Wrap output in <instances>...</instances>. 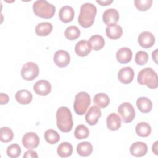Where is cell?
Listing matches in <instances>:
<instances>
[{
    "label": "cell",
    "instance_id": "cell-22",
    "mask_svg": "<svg viewBox=\"0 0 158 158\" xmlns=\"http://www.w3.org/2000/svg\"><path fill=\"white\" fill-rule=\"evenodd\" d=\"M136 106L143 113L149 112L152 107L151 101L146 97H139L136 100Z\"/></svg>",
    "mask_w": 158,
    "mask_h": 158
},
{
    "label": "cell",
    "instance_id": "cell-32",
    "mask_svg": "<svg viewBox=\"0 0 158 158\" xmlns=\"http://www.w3.org/2000/svg\"><path fill=\"white\" fill-rule=\"evenodd\" d=\"M14 138L12 130L7 127H3L0 130V140L3 143H8L11 141Z\"/></svg>",
    "mask_w": 158,
    "mask_h": 158
},
{
    "label": "cell",
    "instance_id": "cell-25",
    "mask_svg": "<svg viewBox=\"0 0 158 158\" xmlns=\"http://www.w3.org/2000/svg\"><path fill=\"white\" fill-rule=\"evenodd\" d=\"M93 149L92 144L88 141L81 142L77 146V153L82 157H87L91 155Z\"/></svg>",
    "mask_w": 158,
    "mask_h": 158
},
{
    "label": "cell",
    "instance_id": "cell-10",
    "mask_svg": "<svg viewBox=\"0 0 158 158\" xmlns=\"http://www.w3.org/2000/svg\"><path fill=\"white\" fill-rule=\"evenodd\" d=\"M51 85L46 80L37 81L33 85L34 91L40 96H46L51 91Z\"/></svg>",
    "mask_w": 158,
    "mask_h": 158
},
{
    "label": "cell",
    "instance_id": "cell-12",
    "mask_svg": "<svg viewBox=\"0 0 158 158\" xmlns=\"http://www.w3.org/2000/svg\"><path fill=\"white\" fill-rule=\"evenodd\" d=\"M134 75L135 73L131 67H125L120 69L118 72L117 77L121 83L123 84H129L133 81Z\"/></svg>",
    "mask_w": 158,
    "mask_h": 158
},
{
    "label": "cell",
    "instance_id": "cell-3",
    "mask_svg": "<svg viewBox=\"0 0 158 158\" xmlns=\"http://www.w3.org/2000/svg\"><path fill=\"white\" fill-rule=\"evenodd\" d=\"M137 81L141 85H146L150 89H156L158 86L157 73L151 67L141 70L138 74Z\"/></svg>",
    "mask_w": 158,
    "mask_h": 158
},
{
    "label": "cell",
    "instance_id": "cell-19",
    "mask_svg": "<svg viewBox=\"0 0 158 158\" xmlns=\"http://www.w3.org/2000/svg\"><path fill=\"white\" fill-rule=\"evenodd\" d=\"M132 58V51L127 48L123 47L117 51L116 59L121 64H127L131 61Z\"/></svg>",
    "mask_w": 158,
    "mask_h": 158
},
{
    "label": "cell",
    "instance_id": "cell-14",
    "mask_svg": "<svg viewBox=\"0 0 158 158\" xmlns=\"http://www.w3.org/2000/svg\"><path fill=\"white\" fill-rule=\"evenodd\" d=\"M119 20V13L115 9L110 8L106 10L102 14V20L107 25L116 23Z\"/></svg>",
    "mask_w": 158,
    "mask_h": 158
},
{
    "label": "cell",
    "instance_id": "cell-15",
    "mask_svg": "<svg viewBox=\"0 0 158 158\" xmlns=\"http://www.w3.org/2000/svg\"><path fill=\"white\" fill-rule=\"evenodd\" d=\"M131 154L135 157H142L148 152V146L146 143L141 141H136L133 143L130 147Z\"/></svg>",
    "mask_w": 158,
    "mask_h": 158
},
{
    "label": "cell",
    "instance_id": "cell-28",
    "mask_svg": "<svg viewBox=\"0 0 158 158\" xmlns=\"http://www.w3.org/2000/svg\"><path fill=\"white\" fill-rule=\"evenodd\" d=\"M88 41L91 44V49L94 51L101 49L105 44L104 38L99 35H94L91 36Z\"/></svg>",
    "mask_w": 158,
    "mask_h": 158
},
{
    "label": "cell",
    "instance_id": "cell-20",
    "mask_svg": "<svg viewBox=\"0 0 158 158\" xmlns=\"http://www.w3.org/2000/svg\"><path fill=\"white\" fill-rule=\"evenodd\" d=\"M106 124L110 130H118L121 127V118L116 113H110L106 118Z\"/></svg>",
    "mask_w": 158,
    "mask_h": 158
},
{
    "label": "cell",
    "instance_id": "cell-40",
    "mask_svg": "<svg viewBox=\"0 0 158 158\" xmlns=\"http://www.w3.org/2000/svg\"><path fill=\"white\" fill-rule=\"evenodd\" d=\"M157 49H156L152 53V57L156 63H157Z\"/></svg>",
    "mask_w": 158,
    "mask_h": 158
},
{
    "label": "cell",
    "instance_id": "cell-21",
    "mask_svg": "<svg viewBox=\"0 0 158 158\" xmlns=\"http://www.w3.org/2000/svg\"><path fill=\"white\" fill-rule=\"evenodd\" d=\"M15 98L20 104H28L31 102L33 95L27 89H20L15 93Z\"/></svg>",
    "mask_w": 158,
    "mask_h": 158
},
{
    "label": "cell",
    "instance_id": "cell-6",
    "mask_svg": "<svg viewBox=\"0 0 158 158\" xmlns=\"http://www.w3.org/2000/svg\"><path fill=\"white\" fill-rule=\"evenodd\" d=\"M20 73L24 80L31 81L38 77L39 74V67L36 63L28 62L22 66Z\"/></svg>",
    "mask_w": 158,
    "mask_h": 158
},
{
    "label": "cell",
    "instance_id": "cell-34",
    "mask_svg": "<svg viewBox=\"0 0 158 158\" xmlns=\"http://www.w3.org/2000/svg\"><path fill=\"white\" fill-rule=\"evenodd\" d=\"M152 0H135L134 4L138 10L146 11L152 6Z\"/></svg>",
    "mask_w": 158,
    "mask_h": 158
},
{
    "label": "cell",
    "instance_id": "cell-4",
    "mask_svg": "<svg viewBox=\"0 0 158 158\" xmlns=\"http://www.w3.org/2000/svg\"><path fill=\"white\" fill-rule=\"evenodd\" d=\"M33 10L35 14L43 19L52 18L55 12V6L45 0H37L33 4Z\"/></svg>",
    "mask_w": 158,
    "mask_h": 158
},
{
    "label": "cell",
    "instance_id": "cell-30",
    "mask_svg": "<svg viewBox=\"0 0 158 158\" xmlns=\"http://www.w3.org/2000/svg\"><path fill=\"white\" fill-rule=\"evenodd\" d=\"M64 35L67 39L71 41L75 40L80 36V30L76 26H69L65 29Z\"/></svg>",
    "mask_w": 158,
    "mask_h": 158
},
{
    "label": "cell",
    "instance_id": "cell-26",
    "mask_svg": "<svg viewBox=\"0 0 158 158\" xmlns=\"http://www.w3.org/2000/svg\"><path fill=\"white\" fill-rule=\"evenodd\" d=\"M93 102L98 107L105 108L110 103V99L107 94L99 93L94 96Z\"/></svg>",
    "mask_w": 158,
    "mask_h": 158
},
{
    "label": "cell",
    "instance_id": "cell-23",
    "mask_svg": "<svg viewBox=\"0 0 158 158\" xmlns=\"http://www.w3.org/2000/svg\"><path fill=\"white\" fill-rule=\"evenodd\" d=\"M52 25L49 22H41L35 27V33L38 36H46L52 31Z\"/></svg>",
    "mask_w": 158,
    "mask_h": 158
},
{
    "label": "cell",
    "instance_id": "cell-13",
    "mask_svg": "<svg viewBox=\"0 0 158 158\" xmlns=\"http://www.w3.org/2000/svg\"><path fill=\"white\" fill-rule=\"evenodd\" d=\"M101 116V111L99 107L96 106H91L85 115L86 122L90 125H94L97 123Z\"/></svg>",
    "mask_w": 158,
    "mask_h": 158
},
{
    "label": "cell",
    "instance_id": "cell-29",
    "mask_svg": "<svg viewBox=\"0 0 158 158\" xmlns=\"http://www.w3.org/2000/svg\"><path fill=\"white\" fill-rule=\"evenodd\" d=\"M46 141L51 144H54L60 140L59 134L54 130H47L44 135Z\"/></svg>",
    "mask_w": 158,
    "mask_h": 158
},
{
    "label": "cell",
    "instance_id": "cell-24",
    "mask_svg": "<svg viewBox=\"0 0 158 158\" xmlns=\"http://www.w3.org/2000/svg\"><path fill=\"white\" fill-rule=\"evenodd\" d=\"M57 152L60 157H68L73 152V146L68 142H62L58 146Z\"/></svg>",
    "mask_w": 158,
    "mask_h": 158
},
{
    "label": "cell",
    "instance_id": "cell-8",
    "mask_svg": "<svg viewBox=\"0 0 158 158\" xmlns=\"http://www.w3.org/2000/svg\"><path fill=\"white\" fill-rule=\"evenodd\" d=\"M22 143L23 146L28 149L36 148L40 143V138L36 133L34 132H28L22 138Z\"/></svg>",
    "mask_w": 158,
    "mask_h": 158
},
{
    "label": "cell",
    "instance_id": "cell-37",
    "mask_svg": "<svg viewBox=\"0 0 158 158\" xmlns=\"http://www.w3.org/2000/svg\"><path fill=\"white\" fill-rule=\"evenodd\" d=\"M9 98L7 94H4L1 93L0 94V103L1 105L6 104L9 102Z\"/></svg>",
    "mask_w": 158,
    "mask_h": 158
},
{
    "label": "cell",
    "instance_id": "cell-38",
    "mask_svg": "<svg viewBox=\"0 0 158 158\" xmlns=\"http://www.w3.org/2000/svg\"><path fill=\"white\" fill-rule=\"evenodd\" d=\"M96 2L99 4L101 6H107L109 5L112 2V1H109V0H106V1H101V0H96Z\"/></svg>",
    "mask_w": 158,
    "mask_h": 158
},
{
    "label": "cell",
    "instance_id": "cell-1",
    "mask_svg": "<svg viewBox=\"0 0 158 158\" xmlns=\"http://www.w3.org/2000/svg\"><path fill=\"white\" fill-rule=\"evenodd\" d=\"M96 6L90 2H85L80 7L78 17V23L84 28H89L93 24L96 15Z\"/></svg>",
    "mask_w": 158,
    "mask_h": 158
},
{
    "label": "cell",
    "instance_id": "cell-2",
    "mask_svg": "<svg viewBox=\"0 0 158 158\" xmlns=\"http://www.w3.org/2000/svg\"><path fill=\"white\" fill-rule=\"evenodd\" d=\"M56 123L58 128L62 132L68 133L72 130L73 122L71 111L68 107L62 106L57 109Z\"/></svg>",
    "mask_w": 158,
    "mask_h": 158
},
{
    "label": "cell",
    "instance_id": "cell-9",
    "mask_svg": "<svg viewBox=\"0 0 158 158\" xmlns=\"http://www.w3.org/2000/svg\"><path fill=\"white\" fill-rule=\"evenodd\" d=\"M70 61V57L67 51L64 50H58L54 55V62L59 67H67Z\"/></svg>",
    "mask_w": 158,
    "mask_h": 158
},
{
    "label": "cell",
    "instance_id": "cell-18",
    "mask_svg": "<svg viewBox=\"0 0 158 158\" xmlns=\"http://www.w3.org/2000/svg\"><path fill=\"white\" fill-rule=\"evenodd\" d=\"M123 33L122 28L117 23L107 25L106 28V34L110 40H117L120 38Z\"/></svg>",
    "mask_w": 158,
    "mask_h": 158
},
{
    "label": "cell",
    "instance_id": "cell-31",
    "mask_svg": "<svg viewBox=\"0 0 158 158\" xmlns=\"http://www.w3.org/2000/svg\"><path fill=\"white\" fill-rule=\"evenodd\" d=\"M89 135V130L88 127L83 124L77 125L76 127L74 135L75 137L78 139H82L86 138Z\"/></svg>",
    "mask_w": 158,
    "mask_h": 158
},
{
    "label": "cell",
    "instance_id": "cell-17",
    "mask_svg": "<svg viewBox=\"0 0 158 158\" xmlns=\"http://www.w3.org/2000/svg\"><path fill=\"white\" fill-rule=\"evenodd\" d=\"M74 10L70 6H64L62 7L59 12V19L64 23H69L73 20L74 18Z\"/></svg>",
    "mask_w": 158,
    "mask_h": 158
},
{
    "label": "cell",
    "instance_id": "cell-5",
    "mask_svg": "<svg viewBox=\"0 0 158 158\" xmlns=\"http://www.w3.org/2000/svg\"><path fill=\"white\" fill-rule=\"evenodd\" d=\"M91 104V98L89 94L85 91L78 93L75 97L73 109L77 115H82L86 113Z\"/></svg>",
    "mask_w": 158,
    "mask_h": 158
},
{
    "label": "cell",
    "instance_id": "cell-35",
    "mask_svg": "<svg viewBox=\"0 0 158 158\" xmlns=\"http://www.w3.org/2000/svg\"><path fill=\"white\" fill-rule=\"evenodd\" d=\"M148 54L146 52L143 51H139L136 52L135 55V62L139 65H145L148 60Z\"/></svg>",
    "mask_w": 158,
    "mask_h": 158
},
{
    "label": "cell",
    "instance_id": "cell-7",
    "mask_svg": "<svg viewBox=\"0 0 158 158\" xmlns=\"http://www.w3.org/2000/svg\"><path fill=\"white\" fill-rule=\"evenodd\" d=\"M122 119L125 123L132 122L135 117V110L131 104L123 102L121 104L117 110Z\"/></svg>",
    "mask_w": 158,
    "mask_h": 158
},
{
    "label": "cell",
    "instance_id": "cell-16",
    "mask_svg": "<svg viewBox=\"0 0 158 158\" xmlns=\"http://www.w3.org/2000/svg\"><path fill=\"white\" fill-rule=\"evenodd\" d=\"M91 46L88 41L81 40L77 43L75 46V53L80 57H85L91 51Z\"/></svg>",
    "mask_w": 158,
    "mask_h": 158
},
{
    "label": "cell",
    "instance_id": "cell-39",
    "mask_svg": "<svg viewBox=\"0 0 158 158\" xmlns=\"http://www.w3.org/2000/svg\"><path fill=\"white\" fill-rule=\"evenodd\" d=\"M157 143H158V141H156L154 144L152 145V151H153V152L156 154V155H158V153H157Z\"/></svg>",
    "mask_w": 158,
    "mask_h": 158
},
{
    "label": "cell",
    "instance_id": "cell-11",
    "mask_svg": "<svg viewBox=\"0 0 158 158\" xmlns=\"http://www.w3.org/2000/svg\"><path fill=\"white\" fill-rule=\"evenodd\" d=\"M138 41L141 47L144 48H149L154 44L155 37L152 33L144 31L139 35Z\"/></svg>",
    "mask_w": 158,
    "mask_h": 158
},
{
    "label": "cell",
    "instance_id": "cell-36",
    "mask_svg": "<svg viewBox=\"0 0 158 158\" xmlns=\"http://www.w3.org/2000/svg\"><path fill=\"white\" fill-rule=\"evenodd\" d=\"M23 157V158H28V157L37 158L38 156L37 153L35 151H34L31 149H29L25 152Z\"/></svg>",
    "mask_w": 158,
    "mask_h": 158
},
{
    "label": "cell",
    "instance_id": "cell-27",
    "mask_svg": "<svg viewBox=\"0 0 158 158\" xmlns=\"http://www.w3.org/2000/svg\"><path fill=\"white\" fill-rule=\"evenodd\" d=\"M135 131L139 136L147 137L151 134V127L147 122H141L136 125Z\"/></svg>",
    "mask_w": 158,
    "mask_h": 158
},
{
    "label": "cell",
    "instance_id": "cell-33",
    "mask_svg": "<svg viewBox=\"0 0 158 158\" xmlns=\"http://www.w3.org/2000/svg\"><path fill=\"white\" fill-rule=\"evenodd\" d=\"M21 148L17 144H12L9 146L6 150L7 155L11 158H17L21 154Z\"/></svg>",
    "mask_w": 158,
    "mask_h": 158
}]
</instances>
